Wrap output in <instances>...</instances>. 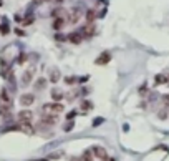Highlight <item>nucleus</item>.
<instances>
[{
	"label": "nucleus",
	"mask_w": 169,
	"mask_h": 161,
	"mask_svg": "<svg viewBox=\"0 0 169 161\" xmlns=\"http://www.w3.org/2000/svg\"><path fill=\"white\" fill-rule=\"evenodd\" d=\"M33 101H35V95L33 93H23L22 96H20V105L22 106H30V105H33Z\"/></svg>",
	"instance_id": "7"
},
{
	"label": "nucleus",
	"mask_w": 169,
	"mask_h": 161,
	"mask_svg": "<svg viewBox=\"0 0 169 161\" xmlns=\"http://www.w3.org/2000/svg\"><path fill=\"white\" fill-rule=\"evenodd\" d=\"M91 108H93V103H91V101H88V100H85L81 105H80V110L81 111H90Z\"/></svg>",
	"instance_id": "15"
},
{
	"label": "nucleus",
	"mask_w": 169,
	"mask_h": 161,
	"mask_svg": "<svg viewBox=\"0 0 169 161\" xmlns=\"http://www.w3.org/2000/svg\"><path fill=\"white\" fill-rule=\"evenodd\" d=\"M75 82H76L75 76H68V78H65V83H68V85H73Z\"/></svg>",
	"instance_id": "20"
},
{
	"label": "nucleus",
	"mask_w": 169,
	"mask_h": 161,
	"mask_svg": "<svg viewBox=\"0 0 169 161\" xmlns=\"http://www.w3.org/2000/svg\"><path fill=\"white\" fill-rule=\"evenodd\" d=\"M81 15H83V13H81V8H80V7H75V8H71L68 12V15H66V17H68V18H66V22H68V23H76L80 18H81Z\"/></svg>",
	"instance_id": "2"
},
{
	"label": "nucleus",
	"mask_w": 169,
	"mask_h": 161,
	"mask_svg": "<svg viewBox=\"0 0 169 161\" xmlns=\"http://www.w3.org/2000/svg\"><path fill=\"white\" fill-rule=\"evenodd\" d=\"M73 128V123H68V125H65V131H70V129Z\"/></svg>",
	"instance_id": "25"
},
{
	"label": "nucleus",
	"mask_w": 169,
	"mask_h": 161,
	"mask_svg": "<svg viewBox=\"0 0 169 161\" xmlns=\"http://www.w3.org/2000/svg\"><path fill=\"white\" fill-rule=\"evenodd\" d=\"M110 60H111V55H110V53H106V52H103V53H101L100 57L94 60V63H96V65H106Z\"/></svg>",
	"instance_id": "10"
},
{
	"label": "nucleus",
	"mask_w": 169,
	"mask_h": 161,
	"mask_svg": "<svg viewBox=\"0 0 169 161\" xmlns=\"http://www.w3.org/2000/svg\"><path fill=\"white\" fill-rule=\"evenodd\" d=\"M63 96H65V95L61 93V90H53V92H51V98H53L55 101H60Z\"/></svg>",
	"instance_id": "17"
},
{
	"label": "nucleus",
	"mask_w": 169,
	"mask_h": 161,
	"mask_svg": "<svg viewBox=\"0 0 169 161\" xmlns=\"http://www.w3.org/2000/svg\"><path fill=\"white\" fill-rule=\"evenodd\" d=\"M31 22H33V18H31V17H30V18H25V20H23V25H30Z\"/></svg>",
	"instance_id": "23"
},
{
	"label": "nucleus",
	"mask_w": 169,
	"mask_h": 161,
	"mask_svg": "<svg viewBox=\"0 0 169 161\" xmlns=\"http://www.w3.org/2000/svg\"><path fill=\"white\" fill-rule=\"evenodd\" d=\"M25 60H27V55H25V53H20V57H18V63L22 65Z\"/></svg>",
	"instance_id": "22"
},
{
	"label": "nucleus",
	"mask_w": 169,
	"mask_h": 161,
	"mask_svg": "<svg viewBox=\"0 0 169 161\" xmlns=\"http://www.w3.org/2000/svg\"><path fill=\"white\" fill-rule=\"evenodd\" d=\"M48 78H50L51 83H56L60 78H61V73H60V70L56 68V66L55 68H50V76H48Z\"/></svg>",
	"instance_id": "12"
},
{
	"label": "nucleus",
	"mask_w": 169,
	"mask_h": 161,
	"mask_svg": "<svg viewBox=\"0 0 169 161\" xmlns=\"http://www.w3.org/2000/svg\"><path fill=\"white\" fill-rule=\"evenodd\" d=\"M45 86H47V80L45 78H40L37 83H35V90H43Z\"/></svg>",
	"instance_id": "18"
},
{
	"label": "nucleus",
	"mask_w": 169,
	"mask_h": 161,
	"mask_svg": "<svg viewBox=\"0 0 169 161\" xmlns=\"http://www.w3.org/2000/svg\"><path fill=\"white\" fill-rule=\"evenodd\" d=\"M154 82H156V85H164V83H167V76L166 75H156Z\"/></svg>",
	"instance_id": "16"
},
{
	"label": "nucleus",
	"mask_w": 169,
	"mask_h": 161,
	"mask_svg": "<svg viewBox=\"0 0 169 161\" xmlns=\"http://www.w3.org/2000/svg\"><path fill=\"white\" fill-rule=\"evenodd\" d=\"M33 75H35V66H30V68L22 75V85H25V86L30 85L31 80H33Z\"/></svg>",
	"instance_id": "5"
},
{
	"label": "nucleus",
	"mask_w": 169,
	"mask_h": 161,
	"mask_svg": "<svg viewBox=\"0 0 169 161\" xmlns=\"http://www.w3.org/2000/svg\"><path fill=\"white\" fill-rule=\"evenodd\" d=\"M0 5H2V0H0Z\"/></svg>",
	"instance_id": "30"
},
{
	"label": "nucleus",
	"mask_w": 169,
	"mask_h": 161,
	"mask_svg": "<svg viewBox=\"0 0 169 161\" xmlns=\"http://www.w3.org/2000/svg\"><path fill=\"white\" fill-rule=\"evenodd\" d=\"M65 111V106H63L60 101H55V103H45L41 106V115H60Z\"/></svg>",
	"instance_id": "1"
},
{
	"label": "nucleus",
	"mask_w": 169,
	"mask_h": 161,
	"mask_svg": "<svg viewBox=\"0 0 169 161\" xmlns=\"http://www.w3.org/2000/svg\"><path fill=\"white\" fill-rule=\"evenodd\" d=\"M0 33H2V35L8 33V27H7V25H2V27H0Z\"/></svg>",
	"instance_id": "21"
},
{
	"label": "nucleus",
	"mask_w": 169,
	"mask_h": 161,
	"mask_svg": "<svg viewBox=\"0 0 169 161\" xmlns=\"http://www.w3.org/2000/svg\"><path fill=\"white\" fill-rule=\"evenodd\" d=\"M80 33L83 35V37H91V35L94 33V25L93 23H88V25H85L81 30H80Z\"/></svg>",
	"instance_id": "11"
},
{
	"label": "nucleus",
	"mask_w": 169,
	"mask_h": 161,
	"mask_svg": "<svg viewBox=\"0 0 169 161\" xmlns=\"http://www.w3.org/2000/svg\"><path fill=\"white\" fill-rule=\"evenodd\" d=\"M45 2H48V0H35V3H45Z\"/></svg>",
	"instance_id": "27"
},
{
	"label": "nucleus",
	"mask_w": 169,
	"mask_h": 161,
	"mask_svg": "<svg viewBox=\"0 0 169 161\" xmlns=\"http://www.w3.org/2000/svg\"><path fill=\"white\" fill-rule=\"evenodd\" d=\"M0 101H2L3 105H7V106H12L13 98H12V95H10V92L7 88H2V90H0Z\"/></svg>",
	"instance_id": "4"
},
{
	"label": "nucleus",
	"mask_w": 169,
	"mask_h": 161,
	"mask_svg": "<svg viewBox=\"0 0 169 161\" xmlns=\"http://www.w3.org/2000/svg\"><path fill=\"white\" fill-rule=\"evenodd\" d=\"M93 158H94V156H93V153H91V151H86L83 155V161H93Z\"/></svg>",
	"instance_id": "19"
},
{
	"label": "nucleus",
	"mask_w": 169,
	"mask_h": 161,
	"mask_svg": "<svg viewBox=\"0 0 169 161\" xmlns=\"http://www.w3.org/2000/svg\"><path fill=\"white\" fill-rule=\"evenodd\" d=\"M76 115V111H71V113H68V116H66V120H73V116Z\"/></svg>",
	"instance_id": "24"
},
{
	"label": "nucleus",
	"mask_w": 169,
	"mask_h": 161,
	"mask_svg": "<svg viewBox=\"0 0 169 161\" xmlns=\"http://www.w3.org/2000/svg\"><path fill=\"white\" fill-rule=\"evenodd\" d=\"M70 161H83V158H78V156H73Z\"/></svg>",
	"instance_id": "26"
},
{
	"label": "nucleus",
	"mask_w": 169,
	"mask_h": 161,
	"mask_svg": "<svg viewBox=\"0 0 169 161\" xmlns=\"http://www.w3.org/2000/svg\"><path fill=\"white\" fill-rule=\"evenodd\" d=\"M103 161H108V158H106V159H103Z\"/></svg>",
	"instance_id": "29"
},
{
	"label": "nucleus",
	"mask_w": 169,
	"mask_h": 161,
	"mask_svg": "<svg viewBox=\"0 0 169 161\" xmlns=\"http://www.w3.org/2000/svg\"><path fill=\"white\" fill-rule=\"evenodd\" d=\"M91 153H93L94 158H100V159H106L108 155H106V149L103 148V146H93V148L90 149Z\"/></svg>",
	"instance_id": "6"
},
{
	"label": "nucleus",
	"mask_w": 169,
	"mask_h": 161,
	"mask_svg": "<svg viewBox=\"0 0 169 161\" xmlns=\"http://www.w3.org/2000/svg\"><path fill=\"white\" fill-rule=\"evenodd\" d=\"M85 17H86V22H88V23H93L94 18H96V12H94L93 8H90V10H86Z\"/></svg>",
	"instance_id": "14"
},
{
	"label": "nucleus",
	"mask_w": 169,
	"mask_h": 161,
	"mask_svg": "<svg viewBox=\"0 0 169 161\" xmlns=\"http://www.w3.org/2000/svg\"><path fill=\"white\" fill-rule=\"evenodd\" d=\"M40 123L45 125V126H55L58 123V116L56 115H43L40 118Z\"/></svg>",
	"instance_id": "3"
},
{
	"label": "nucleus",
	"mask_w": 169,
	"mask_h": 161,
	"mask_svg": "<svg viewBox=\"0 0 169 161\" xmlns=\"http://www.w3.org/2000/svg\"><path fill=\"white\" fill-rule=\"evenodd\" d=\"M68 40L71 42V43L78 45V43H81V40H83V35L80 33V32H73V33H70V35H68Z\"/></svg>",
	"instance_id": "13"
},
{
	"label": "nucleus",
	"mask_w": 169,
	"mask_h": 161,
	"mask_svg": "<svg viewBox=\"0 0 169 161\" xmlns=\"http://www.w3.org/2000/svg\"><path fill=\"white\" fill-rule=\"evenodd\" d=\"M31 118H33V113H31L30 110H22V111L18 113V120H20V123H30Z\"/></svg>",
	"instance_id": "8"
},
{
	"label": "nucleus",
	"mask_w": 169,
	"mask_h": 161,
	"mask_svg": "<svg viewBox=\"0 0 169 161\" xmlns=\"http://www.w3.org/2000/svg\"><path fill=\"white\" fill-rule=\"evenodd\" d=\"M53 2H56V3H61V2H63V0H53Z\"/></svg>",
	"instance_id": "28"
},
{
	"label": "nucleus",
	"mask_w": 169,
	"mask_h": 161,
	"mask_svg": "<svg viewBox=\"0 0 169 161\" xmlns=\"http://www.w3.org/2000/svg\"><path fill=\"white\" fill-rule=\"evenodd\" d=\"M66 25V18L65 17H60V18H53V30H56V32H58V30H61L63 27Z\"/></svg>",
	"instance_id": "9"
}]
</instances>
